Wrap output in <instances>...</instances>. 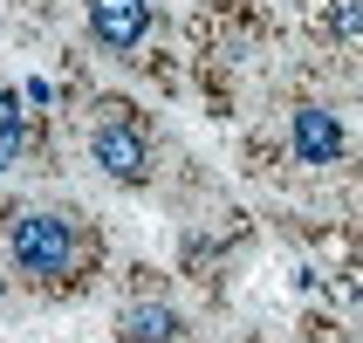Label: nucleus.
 <instances>
[{
    "mask_svg": "<svg viewBox=\"0 0 363 343\" xmlns=\"http://www.w3.org/2000/svg\"><path fill=\"white\" fill-rule=\"evenodd\" d=\"M7 247H14V268L35 275V282H62L69 261H76V234H69V220H62V213H41V206L14 220Z\"/></svg>",
    "mask_w": 363,
    "mask_h": 343,
    "instance_id": "1",
    "label": "nucleus"
},
{
    "mask_svg": "<svg viewBox=\"0 0 363 343\" xmlns=\"http://www.w3.org/2000/svg\"><path fill=\"white\" fill-rule=\"evenodd\" d=\"M89 158H96L110 179H144V172H151V144H144V131H138V124L103 117L96 131H89Z\"/></svg>",
    "mask_w": 363,
    "mask_h": 343,
    "instance_id": "2",
    "label": "nucleus"
},
{
    "mask_svg": "<svg viewBox=\"0 0 363 343\" xmlns=\"http://www.w3.org/2000/svg\"><path fill=\"white\" fill-rule=\"evenodd\" d=\"M89 35L103 41V48H138L144 35H151V0H89Z\"/></svg>",
    "mask_w": 363,
    "mask_h": 343,
    "instance_id": "3",
    "label": "nucleus"
},
{
    "mask_svg": "<svg viewBox=\"0 0 363 343\" xmlns=\"http://www.w3.org/2000/svg\"><path fill=\"white\" fill-rule=\"evenodd\" d=\"M295 158L302 165H336L343 158V124L329 110H315V103H302L295 110Z\"/></svg>",
    "mask_w": 363,
    "mask_h": 343,
    "instance_id": "4",
    "label": "nucleus"
},
{
    "mask_svg": "<svg viewBox=\"0 0 363 343\" xmlns=\"http://www.w3.org/2000/svg\"><path fill=\"white\" fill-rule=\"evenodd\" d=\"M123 337L130 343H172L179 337V316L158 303H138V309H123Z\"/></svg>",
    "mask_w": 363,
    "mask_h": 343,
    "instance_id": "5",
    "label": "nucleus"
},
{
    "mask_svg": "<svg viewBox=\"0 0 363 343\" xmlns=\"http://www.w3.org/2000/svg\"><path fill=\"white\" fill-rule=\"evenodd\" d=\"M0 138L21 144V97H14V89H0Z\"/></svg>",
    "mask_w": 363,
    "mask_h": 343,
    "instance_id": "6",
    "label": "nucleus"
},
{
    "mask_svg": "<svg viewBox=\"0 0 363 343\" xmlns=\"http://www.w3.org/2000/svg\"><path fill=\"white\" fill-rule=\"evenodd\" d=\"M336 35H363V0H343L336 7Z\"/></svg>",
    "mask_w": 363,
    "mask_h": 343,
    "instance_id": "7",
    "label": "nucleus"
},
{
    "mask_svg": "<svg viewBox=\"0 0 363 343\" xmlns=\"http://www.w3.org/2000/svg\"><path fill=\"white\" fill-rule=\"evenodd\" d=\"M14 151H21V144H7V138H0V172H7V165H14Z\"/></svg>",
    "mask_w": 363,
    "mask_h": 343,
    "instance_id": "8",
    "label": "nucleus"
}]
</instances>
